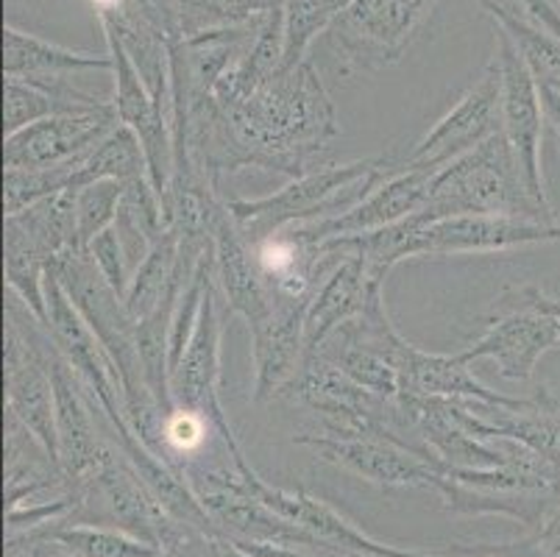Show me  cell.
Returning a JSON list of instances; mask_svg holds the SVG:
<instances>
[{
  "mask_svg": "<svg viewBox=\"0 0 560 557\" xmlns=\"http://www.w3.org/2000/svg\"><path fill=\"white\" fill-rule=\"evenodd\" d=\"M212 248H215V276L232 315L246 318L248 332L257 335L273 315V295L259 270L254 248L237 223L232 221L226 204H218L210 221Z\"/></svg>",
  "mask_w": 560,
  "mask_h": 557,
  "instance_id": "5bb4252c",
  "label": "cell"
},
{
  "mask_svg": "<svg viewBox=\"0 0 560 557\" xmlns=\"http://www.w3.org/2000/svg\"><path fill=\"white\" fill-rule=\"evenodd\" d=\"M421 212L430 221L452 214H508L524 221L555 223L552 207L533 196L516 153L502 131L475 151L463 153L444 171H438Z\"/></svg>",
  "mask_w": 560,
  "mask_h": 557,
  "instance_id": "7a4b0ae2",
  "label": "cell"
},
{
  "mask_svg": "<svg viewBox=\"0 0 560 557\" xmlns=\"http://www.w3.org/2000/svg\"><path fill=\"white\" fill-rule=\"evenodd\" d=\"M560 240L558 223L524 221L508 214H452L427 221L416 234L412 257H460L524 248Z\"/></svg>",
  "mask_w": 560,
  "mask_h": 557,
  "instance_id": "7c38bea8",
  "label": "cell"
},
{
  "mask_svg": "<svg viewBox=\"0 0 560 557\" xmlns=\"http://www.w3.org/2000/svg\"><path fill=\"white\" fill-rule=\"evenodd\" d=\"M3 268H7L9 290L48 326V306H45L48 263L9 218L3 221Z\"/></svg>",
  "mask_w": 560,
  "mask_h": 557,
  "instance_id": "d4e9b609",
  "label": "cell"
},
{
  "mask_svg": "<svg viewBox=\"0 0 560 557\" xmlns=\"http://www.w3.org/2000/svg\"><path fill=\"white\" fill-rule=\"evenodd\" d=\"M120 126L115 104L81 115H54L3 140V167H81L95 146Z\"/></svg>",
  "mask_w": 560,
  "mask_h": 557,
  "instance_id": "8fae6325",
  "label": "cell"
},
{
  "mask_svg": "<svg viewBox=\"0 0 560 557\" xmlns=\"http://www.w3.org/2000/svg\"><path fill=\"white\" fill-rule=\"evenodd\" d=\"M9 221L32 240V245L45 257V263H56L62 254L81 248L79 223H75V190L56 193L34 207L18 214H7Z\"/></svg>",
  "mask_w": 560,
  "mask_h": 557,
  "instance_id": "ffe728a7",
  "label": "cell"
},
{
  "mask_svg": "<svg viewBox=\"0 0 560 557\" xmlns=\"http://www.w3.org/2000/svg\"><path fill=\"white\" fill-rule=\"evenodd\" d=\"M547 306H549V313H552L560 324V301L552 299V295H547Z\"/></svg>",
  "mask_w": 560,
  "mask_h": 557,
  "instance_id": "836d02e7",
  "label": "cell"
},
{
  "mask_svg": "<svg viewBox=\"0 0 560 557\" xmlns=\"http://www.w3.org/2000/svg\"><path fill=\"white\" fill-rule=\"evenodd\" d=\"M93 109H104V106L62 104V101L54 98L50 92L39 90V86L28 84V81L23 79H7V86H3V131H7V137L28 129V126L45 120V117L81 115V112Z\"/></svg>",
  "mask_w": 560,
  "mask_h": 557,
  "instance_id": "4316f807",
  "label": "cell"
},
{
  "mask_svg": "<svg viewBox=\"0 0 560 557\" xmlns=\"http://www.w3.org/2000/svg\"><path fill=\"white\" fill-rule=\"evenodd\" d=\"M273 295V293H271ZM313 299L273 295V315L262 332L252 335L254 402L277 398L304 360V321Z\"/></svg>",
  "mask_w": 560,
  "mask_h": 557,
  "instance_id": "ac0fdd59",
  "label": "cell"
},
{
  "mask_svg": "<svg viewBox=\"0 0 560 557\" xmlns=\"http://www.w3.org/2000/svg\"><path fill=\"white\" fill-rule=\"evenodd\" d=\"M493 61L499 68V115H502V135L511 142L516 162L527 178L529 190L538 201L549 204L544 190L541 173V135H544V106L536 76L529 73L527 61L518 54L516 43L505 28L497 25V50Z\"/></svg>",
  "mask_w": 560,
  "mask_h": 557,
  "instance_id": "52a82bcc",
  "label": "cell"
},
{
  "mask_svg": "<svg viewBox=\"0 0 560 557\" xmlns=\"http://www.w3.org/2000/svg\"><path fill=\"white\" fill-rule=\"evenodd\" d=\"M332 252H338V248H332ZM343 254V259L320 279L313 301H310L307 321H304V357L320 351V346L327 344L340 326H346L349 321H354L363 313L371 293L382 290V285L371 282V276L365 270V263L360 254Z\"/></svg>",
  "mask_w": 560,
  "mask_h": 557,
  "instance_id": "d6986e66",
  "label": "cell"
},
{
  "mask_svg": "<svg viewBox=\"0 0 560 557\" xmlns=\"http://www.w3.org/2000/svg\"><path fill=\"white\" fill-rule=\"evenodd\" d=\"M124 198L126 184L115 182V178L75 187V223H79V243L84 252L86 245L117 221Z\"/></svg>",
  "mask_w": 560,
  "mask_h": 557,
  "instance_id": "f1b7e54d",
  "label": "cell"
},
{
  "mask_svg": "<svg viewBox=\"0 0 560 557\" xmlns=\"http://www.w3.org/2000/svg\"><path fill=\"white\" fill-rule=\"evenodd\" d=\"M354 0H288L284 3V68L290 70L310 59L315 39L327 34L329 25Z\"/></svg>",
  "mask_w": 560,
  "mask_h": 557,
  "instance_id": "484cf974",
  "label": "cell"
},
{
  "mask_svg": "<svg viewBox=\"0 0 560 557\" xmlns=\"http://www.w3.org/2000/svg\"><path fill=\"white\" fill-rule=\"evenodd\" d=\"M179 243L182 234L176 229H165L151 245L149 257L142 259L131 274L124 301L137 324L156 313V306L165 301V295L179 279Z\"/></svg>",
  "mask_w": 560,
  "mask_h": 557,
  "instance_id": "44dd1931",
  "label": "cell"
},
{
  "mask_svg": "<svg viewBox=\"0 0 560 557\" xmlns=\"http://www.w3.org/2000/svg\"><path fill=\"white\" fill-rule=\"evenodd\" d=\"M106 34V31H104ZM112 56V76H115V95L112 104L117 109V120L129 126L140 140L149 162L151 182H154L160 198L171 187L173 167H176V151H173V112L156 104V98L142 81L140 70L129 59L126 48L115 34H106Z\"/></svg>",
  "mask_w": 560,
  "mask_h": 557,
  "instance_id": "30bf717a",
  "label": "cell"
},
{
  "mask_svg": "<svg viewBox=\"0 0 560 557\" xmlns=\"http://www.w3.org/2000/svg\"><path fill=\"white\" fill-rule=\"evenodd\" d=\"M385 178H388L385 160L327 162L290 178L282 190L271 196L234 198V201H226V209L243 237L248 243H259L290 227L327 221L335 214L349 212Z\"/></svg>",
  "mask_w": 560,
  "mask_h": 557,
  "instance_id": "6da1fadb",
  "label": "cell"
},
{
  "mask_svg": "<svg viewBox=\"0 0 560 557\" xmlns=\"http://www.w3.org/2000/svg\"><path fill=\"white\" fill-rule=\"evenodd\" d=\"M79 167H43V171H28V167H3V207L7 214H18L56 193L70 190L73 176Z\"/></svg>",
  "mask_w": 560,
  "mask_h": 557,
  "instance_id": "83f0119b",
  "label": "cell"
},
{
  "mask_svg": "<svg viewBox=\"0 0 560 557\" xmlns=\"http://www.w3.org/2000/svg\"><path fill=\"white\" fill-rule=\"evenodd\" d=\"M86 254H90L93 263L98 265V270L104 274L106 282H109L117 293L126 295L135 270H131L129 257H126L124 240H120V232H117L115 223H112L106 232H101L93 243L86 245Z\"/></svg>",
  "mask_w": 560,
  "mask_h": 557,
  "instance_id": "f546056e",
  "label": "cell"
},
{
  "mask_svg": "<svg viewBox=\"0 0 560 557\" xmlns=\"http://www.w3.org/2000/svg\"><path fill=\"white\" fill-rule=\"evenodd\" d=\"M218 282V276H215ZM215 282L207 290L196 332L185 355L171 371L173 405L203 413L215 421H229L221 407V313L215 304Z\"/></svg>",
  "mask_w": 560,
  "mask_h": 557,
  "instance_id": "2e32d148",
  "label": "cell"
},
{
  "mask_svg": "<svg viewBox=\"0 0 560 557\" xmlns=\"http://www.w3.org/2000/svg\"><path fill=\"white\" fill-rule=\"evenodd\" d=\"M438 0H354L324 34L343 73H380L405 56Z\"/></svg>",
  "mask_w": 560,
  "mask_h": 557,
  "instance_id": "3957f363",
  "label": "cell"
},
{
  "mask_svg": "<svg viewBox=\"0 0 560 557\" xmlns=\"http://www.w3.org/2000/svg\"><path fill=\"white\" fill-rule=\"evenodd\" d=\"M390 362L399 374L401 393L410 396H435V398H468V402H486L497 407H513L522 398L502 396L482 385L471 374V362L463 355H430L419 346L407 344L405 337L396 335L390 344Z\"/></svg>",
  "mask_w": 560,
  "mask_h": 557,
  "instance_id": "e0dca14e",
  "label": "cell"
},
{
  "mask_svg": "<svg viewBox=\"0 0 560 557\" xmlns=\"http://www.w3.org/2000/svg\"><path fill=\"white\" fill-rule=\"evenodd\" d=\"M382 557H450V555H416V552H401V549H390V546H385ZM452 557H493V555H452Z\"/></svg>",
  "mask_w": 560,
  "mask_h": 557,
  "instance_id": "d6a6232c",
  "label": "cell"
},
{
  "mask_svg": "<svg viewBox=\"0 0 560 557\" xmlns=\"http://www.w3.org/2000/svg\"><path fill=\"white\" fill-rule=\"evenodd\" d=\"M516 9H522L533 23H538L541 28H547L549 34L560 37V7L555 0H508Z\"/></svg>",
  "mask_w": 560,
  "mask_h": 557,
  "instance_id": "4dcf8cb0",
  "label": "cell"
},
{
  "mask_svg": "<svg viewBox=\"0 0 560 557\" xmlns=\"http://www.w3.org/2000/svg\"><path fill=\"white\" fill-rule=\"evenodd\" d=\"M555 3H558V7H560V0H555Z\"/></svg>",
  "mask_w": 560,
  "mask_h": 557,
  "instance_id": "e575fe53",
  "label": "cell"
},
{
  "mask_svg": "<svg viewBox=\"0 0 560 557\" xmlns=\"http://www.w3.org/2000/svg\"><path fill=\"white\" fill-rule=\"evenodd\" d=\"M296 443L310 446L320 460L349 474L385 488H432L438 494L444 485V472L424 454L412 452L401 441L374 432H304Z\"/></svg>",
  "mask_w": 560,
  "mask_h": 557,
  "instance_id": "8992f818",
  "label": "cell"
},
{
  "mask_svg": "<svg viewBox=\"0 0 560 557\" xmlns=\"http://www.w3.org/2000/svg\"><path fill=\"white\" fill-rule=\"evenodd\" d=\"M502 131L499 115V68L491 59L482 79L427 131L405 160V171H421L435 176L463 153L475 151Z\"/></svg>",
  "mask_w": 560,
  "mask_h": 557,
  "instance_id": "ba28073f",
  "label": "cell"
},
{
  "mask_svg": "<svg viewBox=\"0 0 560 557\" xmlns=\"http://www.w3.org/2000/svg\"><path fill=\"white\" fill-rule=\"evenodd\" d=\"M279 398H288V402H296V405L318 413L332 432H374V436L396 438L410 446L405 421H401L399 398H385L365 391L327 357H304L296 374L290 376L288 385L279 391Z\"/></svg>",
  "mask_w": 560,
  "mask_h": 557,
  "instance_id": "277c9868",
  "label": "cell"
},
{
  "mask_svg": "<svg viewBox=\"0 0 560 557\" xmlns=\"http://www.w3.org/2000/svg\"><path fill=\"white\" fill-rule=\"evenodd\" d=\"M432 176L421 171H401L388 176L382 184H376L374 190L349 212L335 214L327 221L302 223V227H290L296 234H302L307 243H327L335 237H351V234H369L376 229L394 227V223L405 221L410 214L419 212L427 201V190H430Z\"/></svg>",
  "mask_w": 560,
  "mask_h": 557,
  "instance_id": "9a60e30c",
  "label": "cell"
},
{
  "mask_svg": "<svg viewBox=\"0 0 560 557\" xmlns=\"http://www.w3.org/2000/svg\"><path fill=\"white\" fill-rule=\"evenodd\" d=\"M207 549H210V557H254V555H248L246 549H241V546L234 544L229 535H210V544H207Z\"/></svg>",
  "mask_w": 560,
  "mask_h": 557,
  "instance_id": "1f68e13d",
  "label": "cell"
},
{
  "mask_svg": "<svg viewBox=\"0 0 560 557\" xmlns=\"http://www.w3.org/2000/svg\"><path fill=\"white\" fill-rule=\"evenodd\" d=\"M50 376H54L56 398V438H59V466H62L68 488L84 497L86 485L98 477L112 449L101 441L93 421L95 398L86 393L84 382L68 365L59 349L50 355Z\"/></svg>",
  "mask_w": 560,
  "mask_h": 557,
  "instance_id": "9c48e42d",
  "label": "cell"
},
{
  "mask_svg": "<svg viewBox=\"0 0 560 557\" xmlns=\"http://www.w3.org/2000/svg\"><path fill=\"white\" fill-rule=\"evenodd\" d=\"M171 23V37H196L201 31L226 28L257 20L288 0H154Z\"/></svg>",
  "mask_w": 560,
  "mask_h": 557,
  "instance_id": "7402d4cb",
  "label": "cell"
},
{
  "mask_svg": "<svg viewBox=\"0 0 560 557\" xmlns=\"http://www.w3.org/2000/svg\"><path fill=\"white\" fill-rule=\"evenodd\" d=\"M560 344V324L547 306V293L538 288L505 290L493 304L488 329L460 355L468 362L488 360L508 382H527L538 360Z\"/></svg>",
  "mask_w": 560,
  "mask_h": 557,
  "instance_id": "5b68a950",
  "label": "cell"
},
{
  "mask_svg": "<svg viewBox=\"0 0 560 557\" xmlns=\"http://www.w3.org/2000/svg\"><path fill=\"white\" fill-rule=\"evenodd\" d=\"M86 70H112V56L84 54L39 39L34 34L18 31L14 25L3 28V73L7 79H23L54 98L70 106H106L112 101L90 95L73 84V76Z\"/></svg>",
  "mask_w": 560,
  "mask_h": 557,
  "instance_id": "4fadbf2b",
  "label": "cell"
},
{
  "mask_svg": "<svg viewBox=\"0 0 560 557\" xmlns=\"http://www.w3.org/2000/svg\"><path fill=\"white\" fill-rule=\"evenodd\" d=\"M104 178H115V182H140V178H151L149 162H145V151H142L140 140L129 126H117L112 135H106L98 146L90 151L81 167L75 171L73 184L70 187H84V184L104 182Z\"/></svg>",
  "mask_w": 560,
  "mask_h": 557,
  "instance_id": "cb8c5ba5",
  "label": "cell"
},
{
  "mask_svg": "<svg viewBox=\"0 0 560 557\" xmlns=\"http://www.w3.org/2000/svg\"><path fill=\"white\" fill-rule=\"evenodd\" d=\"M14 538H39L54 541L73 557H165L160 546H151L135 535L115 527H98V524H65L56 521L34 533L14 535Z\"/></svg>",
  "mask_w": 560,
  "mask_h": 557,
  "instance_id": "603a6c76",
  "label": "cell"
}]
</instances>
